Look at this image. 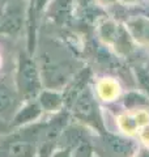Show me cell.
Returning <instances> with one entry per match:
<instances>
[{
	"label": "cell",
	"mask_w": 149,
	"mask_h": 157,
	"mask_svg": "<svg viewBox=\"0 0 149 157\" xmlns=\"http://www.w3.org/2000/svg\"><path fill=\"white\" fill-rule=\"evenodd\" d=\"M46 42V41H44ZM59 46H50L44 43V48L41 46L39 52L36 58L37 64L41 71L43 86L48 89L62 90V86H66L71 81L72 66L68 59L64 58L63 52L58 48Z\"/></svg>",
	"instance_id": "obj_1"
},
{
	"label": "cell",
	"mask_w": 149,
	"mask_h": 157,
	"mask_svg": "<svg viewBox=\"0 0 149 157\" xmlns=\"http://www.w3.org/2000/svg\"><path fill=\"white\" fill-rule=\"evenodd\" d=\"M43 119L13 128L0 136V157H38V140Z\"/></svg>",
	"instance_id": "obj_2"
},
{
	"label": "cell",
	"mask_w": 149,
	"mask_h": 157,
	"mask_svg": "<svg viewBox=\"0 0 149 157\" xmlns=\"http://www.w3.org/2000/svg\"><path fill=\"white\" fill-rule=\"evenodd\" d=\"M14 88L22 102L37 100L44 88L34 54L29 52L28 48L18 52L14 72Z\"/></svg>",
	"instance_id": "obj_3"
},
{
	"label": "cell",
	"mask_w": 149,
	"mask_h": 157,
	"mask_svg": "<svg viewBox=\"0 0 149 157\" xmlns=\"http://www.w3.org/2000/svg\"><path fill=\"white\" fill-rule=\"evenodd\" d=\"M67 107L71 111L73 118H76L78 122H81L84 124L86 123L89 126L103 131L96 100H94L92 89L88 85L73 98V101Z\"/></svg>",
	"instance_id": "obj_4"
},
{
	"label": "cell",
	"mask_w": 149,
	"mask_h": 157,
	"mask_svg": "<svg viewBox=\"0 0 149 157\" xmlns=\"http://www.w3.org/2000/svg\"><path fill=\"white\" fill-rule=\"evenodd\" d=\"M43 115L44 113L42 110L41 105H39L38 100L22 102L21 106L14 113L11 122H9V127H11V130H13V128H20V127H24L28 124H33L36 122L42 121Z\"/></svg>",
	"instance_id": "obj_5"
},
{
	"label": "cell",
	"mask_w": 149,
	"mask_h": 157,
	"mask_svg": "<svg viewBox=\"0 0 149 157\" xmlns=\"http://www.w3.org/2000/svg\"><path fill=\"white\" fill-rule=\"evenodd\" d=\"M22 104L14 86L0 81V119L9 123L14 113Z\"/></svg>",
	"instance_id": "obj_6"
},
{
	"label": "cell",
	"mask_w": 149,
	"mask_h": 157,
	"mask_svg": "<svg viewBox=\"0 0 149 157\" xmlns=\"http://www.w3.org/2000/svg\"><path fill=\"white\" fill-rule=\"evenodd\" d=\"M37 100L44 114H56L66 107L63 90L43 88L39 96L37 97Z\"/></svg>",
	"instance_id": "obj_7"
},
{
	"label": "cell",
	"mask_w": 149,
	"mask_h": 157,
	"mask_svg": "<svg viewBox=\"0 0 149 157\" xmlns=\"http://www.w3.org/2000/svg\"><path fill=\"white\" fill-rule=\"evenodd\" d=\"M130 37L141 46H149V18L136 17L126 24Z\"/></svg>",
	"instance_id": "obj_8"
},
{
	"label": "cell",
	"mask_w": 149,
	"mask_h": 157,
	"mask_svg": "<svg viewBox=\"0 0 149 157\" xmlns=\"http://www.w3.org/2000/svg\"><path fill=\"white\" fill-rule=\"evenodd\" d=\"M103 143H105L107 151L117 157H130L133 152V144L131 141L118 136L107 135L103 139Z\"/></svg>",
	"instance_id": "obj_9"
},
{
	"label": "cell",
	"mask_w": 149,
	"mask_h": 157,
	"mask_svg": "<svg viewBox=\"0 0 149 157\" xmlns=\"http://www.w3.org/2000/svg\"><path fill=\"white\" fill-rule=\"evenodd\" d=\"M97 93L98 96L105 101H110L118 94V85L115 81L110 78H103L97 84Z\"/></svg>",
	"instance_id": "obj_10"
},
{
	"label": "cell",
	"mask_w": 149,
	"mask_h": 157,
	"mask_svg": "<svg viewBox=\"0 0 149 157\" xmlns=\"http://www.w3.org/2000/svg\"><path fill=\"white\" fill-rule=\"evenodd\" d=\"M139 80H140L144 89L149 93V72H140L139 73Z\"/></svg>",
	"instance_id": "obj_11"
},
{
	"label": "cell",
	"mask_w": 149,
	"mask_h": 157,
	"mask_svg": "<svg viewBox=\"0 0 149 157\" xmlns=\"http://www.w3.org/2000/svg\"><path fill=\"white\" fill-rule=\"evenodd\" d=\"M29 0H4V6H24L28 7Z\"/></svg>",
	"instance_id": "obj_12"
},
{
	"label": "cell",
	"mask_w": 149,
	"mask_h": 157,
	"mask_svg": "<svg viewBox=\"0 0 149 157\" xmlns=\"http://www.w3.org/2000/svg\"><path fill=\"white\" fill-rule=\"evenodd\" d=\"M11 131V127H9V123H7V122H4L0 119V136H2L3 134H6V132Z\"/></svg>",
	"instance_id": "obj_13"
},
{
	"label": "cell",
	"mask_w": 149,
	"mask_h": 157,
	"mask_svg": "<svg viewBox=\"0 0 149 157\" xmlns=\"http://www.w3.org/2000/svg\"><path fill=\"white\" fill-rule=\"evenodd\" d=\"M136 157H149V149L148 148H143L140 152L136 155Z\"/></svg>",
	"instance_id": "obj_14"
},
{
	"label": "cell",
	"mask_w": 149,
	"mask_h": 157,
	"mask_svg": "<svg viewBox=\"0 0 149 157\" xmlns=\"http://www.w3.org/2000/svg\"><path fill=\"white\" fill-rule=\"evenodd\" d=\"M98 4H101V6H110V4L115 3L117 0H96Z\"/></svg>",
	"instance_id": "obj_15"
},
{
	"label": "cell",
	"mask_w": 149,
	"mask_h": 157,
	"mask_svg": "<svg viewBox=\"0 0 149 157\" xmlns=\"http://www.w3.org/2000/svg\"><path fill=\"white\" fill-rule=\"evenodd\" d=\"M2 67H3V55L0 52V71H2Z\"/></svg>",
	"instance_id": "obj_16"
}]
</instances>
